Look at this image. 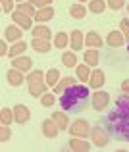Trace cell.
Here are the masks:
<instances>
[{"label":"cell","instance_id":"6da1fadb","mask_svg":"<svg viewBox=\"0 0 129 152\" xmlns=\"http://www.w3.org/2000/svg\"><path fill=\"white\" fill-rule=\"evenodd\" d=\"M89 96H91V93H89V89L85 87V83H83V85L75 83V85L67 87L62 93L60 104H62V108L67 110V112H81L83 108L87 106Z\"/></svg>","mask_w":129,"mask_h":152},{"label":"cell","instance_id":"7a4b0ae2","mask_svg":"<svg viewBox=\"0 0 129 152\" xmlns=\"http://www.w3.org/2000/svg\"><path fill=\"white\" fill-rule=\"evenodd\" d=\"M106 123L114 137H118L119 141H129V114H119L114 110L108 114Z\"/></svg>","mask_w":129,"mask_h":152},{"label":"cell","instance_id":"3957f363","mask_svg":"<svg viewBox=\"0 0 129 152\" xmlns=\"http://www.w3.org/2000/svg\"><path fill=\"white\" fill-rule=\"evenodd\" d=\"M67 131H70L71 137H83V139H87V137H91L92 127H91V123H89L87 119H81V118H79V119H75L73 123H70Z\"/></svg>","mask_w":129,"mask_h":152},{"label":"cell","instance_id":"277c9868","mask_svg":"<svg viewBox=\"0 0 129 152\" xmlns=\"http://www.w3.org/2000/svg\"><path fill=\"white\" fill-rule=\"evenodd\" d=\"M108 104H110V93H106V91H96V93L91 94V106L92 110L100 112V110H106Z\"/></svg>","mask_w":129,"mask_h":152},{"label":"cell","instance_id":"5b68a950","mask_svg":"<svg viewBox=\"0 0 129 152\" xmlns=\"http://www.w3.org/2000/svg\"><path fill=\"white\" fill-rule=\"evenodd\" d=\"M12 19H14L15 25H19L21 29H25V31L33 29V15L25 14V12H21V10H14V12H12Z\"/></svg>","mask_w":129,"mask_h":152},{"label":"cell","instance_id":"8992f818","mask_svg":"<svg viewBox=\"0 0 129 152\" xmlns=\"http://www.w3.org/2000/svg\"><path fill=\"white\" fill-rule=\"evenodd\" d=\"M91 139H92V145L96 146V148H104V146L108 145V141H110V137H108V131L102 129V127H92L91 131Z\"/></svg>","mask_w":129,"mask_h":152},{"label":"cell","instance_id":"52a82bcc","mask_svg":"<svg viewBox=\"0 0 129 152\" xmlns=\"http://www.w3.org/2000/svg\"><path fill=\"white\" fill-rule=\"evenodd\" d=\"M41 129H43V135H44L46 139H56V137H58V133H60L58 123H56L52 118L44 119V121H43V125H41Z\"/></svg>","mask_w":129,"mask_h":152},{"label":"cell","instance_id":"ba28073f","mask_svg":"<svg viewBox=\"0 0 129 152\" xmlns=\"http://www.w3.org/2000/svg\"><path fill=\"white\" fill-rule=\"evenodd\" d=\"M29 118H31V112H29V108H27L25 104L14 106V121L15 123H27Z\"/></svg>","mask_w":129,"mask_h":152},{"label":"cell","instance_id":"9c48e42d","mask_svg":"<svg viewBox=\"0 0 129 152\" xmlns=\"http://www.w3.org/2000/svg\"><path fill=\"white\" fill-rule=\"evenodd\" d=\"M12 67H15V69L19 71H31V67H33V60L27 58V56H15V58H12Z\"/></svg>","mask_w":129,"mask_h":152},{"label":"cell","instance_id":"30bf717a","mask_svg":"<svg viewBox=\"0 0 129 152\" xmlns=\"http://www.w3.org/2000/svg\"><path fill=\"white\" fill-rule=\"evenodd\" d=\"M6 79H8V83H10L12 87H19V85H23V81H27V77H23V71L15 69V67L8 69Z\"/></svg>","mask_w":129,"mask_h":152},{"label":"cell","instance_id":"8fae6325","mask_svg":"<svg viewBox=\"0 0 129 152\" xmlns=\"http://www.w3.org/2000/svg\"><path fill=\"white\" fill-rule=\"evenodd\" d=\"M102 45H104V41H102V37H100V33L89 31L85 35V46H89V48H102Z\"/></svg>","mask_w":129,"mask_h":152},{"label":"cell","instance_id":"7c38bea8","mask_svg":"<svg viewBox=\"0 0 129 152\" xmlns=\"http://www.w3.org/2000/svg\"><path fill=\"white\" fill-rule=\"evenodd\" d=\"M54 14H56V12H54V8H52V6H46V8H39L33 19H35L37 23H46V21H50V19L54 18Z\"/></svg>","mask_w":129,"mask_h":152},{"label":"cell","instance_id":"4fadbf2b","mask_svg":"<svg viewBox=\"0 0 129 152\" xmlns=\"http://www.w3.org/2000/svg\"><path fill=\"white\" fill-rule=\"evenodd\" d=\"M83 45H85V37H83V33L79 29L71 31V35H70V46H71V50H73V52L81 50Z\"/></svg>","mask_w":129,"mask_h":152},{"label":"cell","instance_id":"5bb4252c","mask_svg":"<svg viewBox=\"0 0 129 152\" xmlns=\"http://www.w3.org/2000/svg\"><path fill=\"white\" fill-rule=\"evenodd\" d=\"M21 27L19 25H8L6 27V31H4V39L6 41H10V42H18V41H21Z\"/></svg>","mask_w":129,"mask_h":152},{"label":"cell","instance_id":"9a60e30c","mask_svg":"<svg viewBox=\"0 0 129 152\" xmlns=\"http://www.w3.org/2000/svg\"><path fill=\"white\" fill-rule=\"evenodd\" d=\"M104 71L102 69H92V73H91V79H89V87L91 89H95V91H98L100 87L104 85Z\"/></svg>","mask_w":129,"mask_h":152},{"label":"cell","instance_id":"2e32d148","mask_svg":"<svg viewBox=\"0 0 129 152\" xmlns=\"http://www.w3.org/2000/svg\"><path fill=\"white\" fill-rule=\"evenodd\" d=\"M106 42H108V46H112V48H118V46H122L123 42H125V35L122 33V29L119 31H112V33H108Z\"/></svg>","mask_w":129,"mask_h":152},{"label":"cell","instance_id":"e0dca14e","mask_svg":"<svg viewBox=\"0 0 129 152\" xmlns=\"http://www.w3.org/2000/svg\"><path fill=\"white\" fill-rule=\"evenodd\" d=\"M91 73H92L91 66H87L85 62L75 66V75H77V79H79L81 83H89V79H91Z\"/></svg>","mask_w":129,"mask_h":152},{"label":"cell","instance_id":"ac0fdd59","mask_svg":"<svg viewBox=\"0 0 129 152\" xmlns=\"http://www.w3.org/2000/svg\"><path fill=\"white\" fill-rule=\"evenodd\" d=\"M83 62H85L87 66H91V67H96V66H98V62H100V52H98V48H89L85 52V56H83Z\"/></svg>","mask_w":129,"mask_h":152},{"label":"cell","instance_id":"d6986e66","mask_svg":"<svg viewBox=\"0 0 129 152\" xmlns=\"http://www.w3.org/2000/svg\"><path fill=\"white\" fill-rule=\"evenodd\" d=\"M91 148V145L85 141L83 137H73L70 139V150H75V152H87Z\"/></svg>","mask_w":129,"mask_h":152},{"label":"cell","instance_id":"ffe728a7","mask_svg":"<svg viewBox=\"0 0 129 152\" xmlns=\"http://www.w3.org/2000/svg\"><path fill=\"white\" fill-rule=\"evenodd\" d=\"M31 48L37 50V52H41V54H46V52L52 48V45H50V41H46V39L33 37V41H31Z\"/></svg>","mask_w":129,"mask_h":152},{"label":"cell","instance_id":"44dd1931","mask_svg":"<svg viewBox=\"0 0 129 152\" xmlns=\"http://www.w3.org/2000/svg\"><path fill=\"white\" fill-rule=\"evenodd\" d=\"M52 119L58 123L60 131H66L67 127H70V115H67L66 112H54V114H52Z\"/></svg>","mask_w":129,"mask_h":152},{"label":"cell","instance_id":"7402d4cb","mask_svg":"<svg viewBox=\"0 0 129 152\" xmlns=\"http://www.w3.org/2000/svg\"><path fill=\"white\" fill-rule=\"evenodd\" d=\"M114 110L119 112V114H129V94H127V93H123L122 96L116 100Z\"/></svg>","mask_w":129,"mask_h":152},{"label":"cell","instance_id":"603a6c76","mask_svg":"<svg viewBox=\"0 0 129 152\" xmlns=\"http://www.w3.org/2000/svg\"><path fill=\"white\" fill-rule=\"evenodd\" d=\"M31 35H33V37H37V39H46V41H50V39H52V31L48 29L46 25L33 27V29H31Z\"/></svg>","mask_w":129,"mask_h":152},{"label":"cell","instance_id":"cb8c5ba5","mask_svg":"<svg viewBox=\"0 0 129 152\" xmlns=\"http://www.w3.org/2000/svg\"><path fill=\"white\" fill-rule=\"evenodd\" d=\"M70 15L73 19H85V15H87V8L83 6V4H71L70 6Z\"/></svg>","mask_w":129,"mask_h":152},{"label":"cell","instance_id":"d4e9b609","mask_svg":"<svg viewBox=\"0 0 129 152\" xmlns=\"http://www.w3.org/2000/svg\"><path fill=\"white\" fill-rule=\"evenodd\" d=\"M46 81H43V83H29V94L31 96H35V98H39V96H43L44 93H46Z\"/></svg>","mask_w":129,"mask_h":152},{"label":"cell","instance_id":"484cf974","mask_svg":"<svg viewBox=\"0 0 129 152\" xmlns=\"http://www.w3.org/2000/svg\"><path fill=\"white\" fill-rule=\"evenodd\" d=\"M67 45H70V35L67 33L60 31V33L54 35V48H66Z\"/></svg>","mask_w":129,"mask_h":152},{"label":"cell","instance_id":"4316f807","mask_svg":"<svg viewBox=\"0 0 129 152\" xmlns=\"http://www.w3.org/2000/svg\"><path fill=\"white\" fill-rule=\"evenodd\" d=\"M71 85H75V79L73 77H62V79H60V83L54 87V94H62L64 91H66L67 87H71Z\"/></svg>","mask_w":129,"mask_h":152},{"label":"cell","instance_id":"83f0119b","mask_svg":"<svg viewBox=\"0 0 129 152\" xmlns=\"http://www.w3.org/2000/svg\"><path fill=\"white\" fill-rule=\"evenodd\" d=\"M25 50H27V42L25 41H18V42H14V46L10 48L8 56H10V58H15V56H21Z\"/></svg>","mask_w":129,"mask_h":152},{"label":"cell","instance_id":"f1b7e54d","mask_svg":"<svg viewBox=\"0 0 129 152\" xmlns=\"http://www.w3.org/2000/svg\"><path fill=\"white\" fill-rule=\"evenodd\" d=\"M108 2L106 0H91L89 2V12H92V14H102L104 10H106Z\"/></svg>","mask_w":129,"mask_h":152},{"label":"cell","instance_id":"f546056e","mask_svg":"<svg viewBox=\"0 0 129 152\" xmlns=\"http://www.w3.org/2000/svg\"><path fill=\"white\" fill-rule=\"evenodd\" d=\"M60 79L62 77H60V71L56 69V67H52V69L46 71V85L48 87H56L60 83Z\"/></svg>","mask_w":129,"mask_h":152},{"label":"cell","instance_id":"4dcf8cb0","mask_svg":"<svg viewBox=\"0 0 129 152\" xmlns=\"http://www.w3.org/2000/svg\"><path fill=\"white\" fill-rule=\"evenodd\" d=\"M62 64L66 67H75L77 66V54H75L73 50L71 52H64L62 54Z\"/></svg>","mask_w":129,"mask_h":152},{"label":"cell","instance_id":"1f68e13d","mask_svg":"<svg viewBox=\"0 0 129 152\" xmlns=\"http://www.w3.org/2000/svg\"><path fill=\"white\" fill-rule=\"evenodd\" d=\"M46 81V73H43L41 69H33L27 75V83H43Z\"/></svg>","mask_w":129,"mask_h":152},{"label":"cell","instance_id":"d6a6232c","mask_svg":"<svg viewBox=\"0 0 129 152\" xmlns=\"http://www.w3.org/2000/svg\"><path fill=\"white\" fill-rule=\"evenodd\" d=\"M12 121H14V110L2 108V110H0V123H2V125H10Z\"/></svg>","mask_w":129,"mask_h":152},{"label":"cell","instance_id":"836d02e7","mask_svg":"<svg viewBox=\"0 0 129 152\" xmlns=\"http://www.w3.org/2000/svg\"><path fill=\"white\" fill-rule=\"evenodd\" d=\"M15 10H21V12H25V14H29V15H33L35 18V14H37V8L33 6V4L27 0V2H18V6H15Z\"/></svg>","mask_w":129,"mask_h":152},{"label":"cell","instance_id":"e575fe53","mask_svg":"<svg viewBox=\"0 0 129 152\" xmlns=\"http://www.w3.org/2000/svg\"><path fill=\"white\" fill-rule=\"evenodd\" d=\"M10 137H12L10 125H2V127H0V142H8V141H10Z\"/></svg>","mask_w":129,"mask_h":152},{"label":"cell","instance_id":"d590c367","mask_svg":"<svg viewBox=\"0 0 129 152\" xmlns=\"http://www.w3.org/2000/svg\"><path fill=\"white\" fill-rule=\"evenodd\" d=\"M54 102H56L54 94H48V93H44L43 96H41V104H43L44 108H50V106H54Z\"/></svg>","mask_w":129,"mask_h":152},{"label":"cell","instance_id":"8d00e7d4","mask_svg":"<svg viewBox=\"0 0 129 152\" xmlns=\"http://www.w3.org/2000/svg\"><path fill=\"white\" fill-rule=\"evenodd\" d=\"M108 2V8H112V10H122L123 6H125V0H106Z\"/></svg>","mask_w":129,"mask_h":152},{"label":"cell","instance_id":"74e56055","mask_svg":"<svg viewBox=\"0 0 129 152\" xmlns=\"http://www.w3.org/2000/svg\"><path fill=\"white\" fill-rule=\"evenodd\" d=\"M29 2H31V4H33V6L39 10V8H46V6H50L52 0H29Z\"/></svg>","mask_w":129,"mask_h":152},{"label":"cell","instance_id":"f35d334b","mask_svg":"<svg viewBox=\"0 0 129 152\" xmlns=\"http://www.w3.org/2000/svg\"><path fill=\"white\" fill-rule=\"evenodd\" d=\"M0 2H2V10L6 12V14L14 10V0H0Z\"/></svg>","mask_w":129,"mask_h":152},{"label":"cell","instance_id":"ab89813d","mask_svg":"<svg viewBox=\"0 0 129 152\" xmlns=\"http://www.w3.org/2000/svg\"><path fill=\"white\" fill-rule=\"evenodd\" d=\"M122 33L125 35V41H129V19H122Z\"/></svg>","mask_w":129,"mask_h":152},{"label":"cell","instance_id":"60d3db41","mask_svg":"<svg viewBox=\"0 0 129 152\" xmlns=\"http://www.w3.org/2000/svg\"><path fill=\"white\" fill-rule=\"evenodd\" d=\"M8 52H10V48L6 46V39H4V41L0 42V56H6Z\"/></svg>","mask_w":129,"mask_h":152},{"label":"cell","instance_id":"b9f144b4","mask_svg":"<svg viewBox=\"0 0 129 152\" xmlns=\"http://www.w3.org/2000/svg\"><path fill=\"white\" fill-rule=\"evenodd\" d=\"M122 91L129 94V79H125V81H122Z\"/></svg>","mask_w":129,"mask_h":152},{"label":"cell","instance_id":"7bdbcfd3","mask_svg":"<svg viewBox=\"0 0 129 152\" xmlns=\"http://www.w3.org/2000/svg\"><path fill=\"white\" fill-rule=\"evenodd\" d=\"M77 2H87V0H77Z\"/></svg>","mask_w":129,"mask_h":152},{"label":"cell","instance_id":"ee69618b","mask_svg":"<svg viewBox=\"0 0 129 152\" xmlns=\"http://www.w3.org/2000/svg\"><path fill=\"white\" fill-rule=\"evenodd\" d=\"M127 12H129V2H127Z\"/></svg>","mask_w":129,"mask_h":152},{"label":"cell","instance_id":"f6af8a7d","mask_svg":"<svg viewBox=\"0 0 129 152\" xmlns=\"http://www.w3.org/2000/svg\"><path fill=\"white\" fill-rule=\"evenodd\" d=\"M18 2H25V0H18Z\"/></svg>","mask_w":129,"mask_h":152},{"label":"cell","instance_id":"bcb514c9","mask_svg":"<svg viewBox=\"0 0 129 152\" xmlns=\"http://www.w3.org/2000/svg\"><path fill=\"white\" fill-rule=\"evenodd\" d=\"M127 50H129V46H127Z\"/></svg>","mask_w":129,"mask_h":152}]
</instances>
